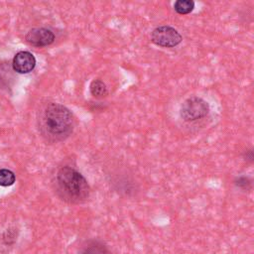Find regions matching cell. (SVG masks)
<instances>
[{
	"label": "cell",
	"instance_id": "52a82bcc",
	"mask_svg": "<svg viewBox=\"0 0 254 254\" xmlns=\"http://www.w3.org/2000/svg\"><path fill=\"white\" fill-rule=\"evenodd\" d=\"M81 254H111L109 250L102 243L97 241H90L83 247Z\"/></svg>",
	"mask_w": 254,
	"mask_h": 254
},
{
	"label": "cell",
	"instance_id": "5b68a950",
	"mask_svg": "<svg viewBox=\"0 0 254 254\" xmlns=\"http://www.w3.org/2000/svg\"><path fill=\"white\" fill-rule=\"evenodd\" d=\"M26 41L32 46L45 47L51 45L55 41V35L49 29L35 28L27 33Z\"/></svg>",
	"mask_w": 254,
	"mask_h": 254
},
{
	"label": "cell",
	"instance_id": "6da1fadb",
	"mask_svg": "<svg viewBox=\"0 0 254 254\" xmlns=\"http://www.w3.org/2000/svg\"><path fill=\"white\" fill-rule=\"evenodd\" d=\"M39 130L42 136L51 143L66 139L73 130L71 112L60 103L50 102L39 113Z\"/></svg>",
	"mask_w": 254,
	"mask_h": 254
},
{
	"label": "cell",
	"instance_id": "9c48e42d",
	"mask_svg": "<svg viewBox=\"0 0 254 254\" xmlns=\"http://www.w3.org/2000/svg\"><path fill=\"white\" fill-rule=\"evenodd\" d=\"M194 8V2L191 0H178L174 4V9L179 14H189Z\"/></svg>",
	"mask_w": 254,
	"mask_h": 254
},
{
	"label": "cell",
	"instance_id": "30bf717a",
	"mask_svg": "<svg viewBox=\"0 0 254 254\" xmlns=\"http://www.w3.org/2000/svg\"><path fill=\"white\" fill-rule=\"evenodd\" d=\"M15 183V175L12 171L7 169L0 170V186L9 187Z\"/></svg>",
	"mask_w": 254,
	"mask_h": 254
},
{
	"label": "cell",
	"instance_id": "7a4b0ae2",
	"mask_svg": "<svg viewBox=\"0 0 254 254\" xmlns=\"http://www.w3.org/2000/svg\"><path fill=\"white\" fill-rule=\"evenodd\" d=\"M59 196L69 203H80L88 198L90 188L85 178L71 167H63L56 176Z\"/></svg>",
	"mask_w": 254,
	"mask_h": 254
},
{
	"label": "cell",
	"instance_id": "3957f363",
	"mask_svg": "<svg viewBox=\"0 0 254 254\" xmlns=\"http://www.w3.org/2000/svg\"><path fill=\"white\" fill-rule=\"evenodd\" d=\"M209 112L208 103L199 96H190L187 98L180 110L181 117L185 121H196L205 117Z\"/></svg>",
	"mask_w": 254,
	"mask_h": 254
},
{
	"label": "cell",
	"instance_id": "8fae6325",
	"mask_svg": "<svg viewBox=\"0 0 254 254\" xmlns=\"http://www.w3.org/2000/svg\"><path fill=\"white\" fill-rule=\"evenodd\" d=\"M234 184L237 188H239L242 190H248L251 188V180L244 176L237 177L234 181Z\"/></svg>",
	"mask_w": 254,
	"mask_h": 254
},
{
	"label": "cell",
	"instance_id": "7c38bea8",
	"mask_svg": "<svg viewBox=\"0 0 254 254\" xmlns=\"http://www.w3.org/2000/svg\"><path fill=\"white\" fill-rule=\"evenodd\" d=\"M245 158H246L245 160H247V161H250V162L253 161V153H252L251 150H249V151L246 152V157H245Z\"/></svg>",
	"mask_w": 254,
	"mask_h": 254
},
{
	"label": "cell",
	"instance_id": "8992f818",
	"mask_svg": "<svg viewBox=\"0 0 254 254\" xmlns=\"http://www.w3.org/2000/svg\"><path fill=\"white\" fill-rule=\"evenodd\" d=\"M36 59L30 52L22 51L17 53L12 61L13 69L19 73H28L35 68Z\"/></svg>",
	"mask_w": 254,
	"mask_h": 254
},
{
	"label": "cell",
	"instance_id": "ba28073f",
	"mask_svg": "<svg viewBox=\"0 0 254 254\" xmlns=\"http://www.w3.org/2000/svg\"><path fill=\"white\" fill-rule=\"evenodd\" d=\"M89 90L90 93L97 98H101L107 95L108 91H107V87L105 85V83L100 80V79H94L91 81L90 85H89Z\"/></svg>",
	"mask_w": 254,
	"mask_h": 254
},
{
	"label": "cell",
	"instance_id": "277c9868",
	"mask_svg": "<svg viewBox=\"0 0 254 254\" xmlns=\"http://www.w3.org/2000/svg\"><path fill=\"white\" fill-rule=\"evenodd\" d=\"M151 40L157 46L173 48L181 44L183 38L175 28L171 26H160L153 30Z\"/></svg>",
	"mask_w": 254,
	"mask_h": 254
}]
</instances>
